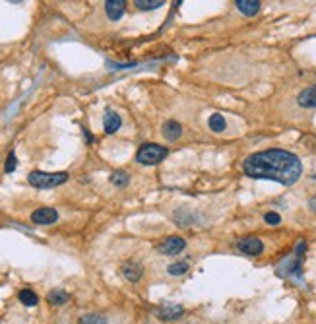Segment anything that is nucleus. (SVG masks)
<instances>
[{"mask_svg":"<svg viewBox=\"0 0 316 324\" xmlns=\"http://www.w3.org/2000/svg\"><path fill=\"white\" fill-rule=\"evenodd\" d=\"M237 8L240 10L242 16L254 18L260 12V6H262V0H235Z\"/></svg>","mask_w":316,"mask_h":324,"instance_id":"nucleus-10","label":"nucleus"},{"mask_svg":"<svg viewBox=\"0 0 316 324\" xmlns=\"http://www.w3.org/2000/svg\"><path fill=\"white\" fill-rule=\"evenodd\" d=\"M208 124H210V128L212 132H223L225 126H227V122H225V116L220 113H214L210 118H208Z\"/></svg>","mask_w":316,"mask_h":324,"instance_id":"nucleus-16","label":"nucleus"},{"mask_svg":"<svg viewBox=\"0 0 316 324\" xmlns=\"http://www.w3.org/2000/svg\"><path fill=\"white\" fill-rule=\"evenodd\" d=\"M58 220V212L54 208H39L32 214V222L37 226H50Z\"/></svg>","mask_w":316,"mask_h":324,"instance_id":"nucleus-6","label":"nucleus"},{"mask_svg":"<svg viewBox=\"0 0 316 324\" xmlns=\"http://www.w3.org/2000/svg\"><path fill=\"white\" fill-rule=\"evenodd\" d=\"M105 12L111 22H118L126 12V0H105Z\"/></svg>","mask_w":316,"mask_h":324,"instance_id":"nucleus-7","label":"nucleus"},{"mask_svg":"<svg viewBox=\"0 0 316 324\" xmlns=\"http://www.w3.org/2000/svg\"><path fill=\"white\" fill-rule=\"evenodd\" d=\"M136 8L142 12H150V10H158L165 4V0H134Z\"/></svg>","mask_w":316,"mask_h":324,"instance_id":"nucleus-15","label":"nucleus"},{"mask_svg":"<svg viewBox=\"0 0 316 324\" xmlns=\"http://www.w3.org/2000/svg\"><path fill=\"white\" fill-rule=\"evenodd\" d=\"M18 297H20V301H22L26 307H35V305L39 303V297H37L32 290H22Z\"/></svg>","mask_w":316,"mask_h":324,"instance_id":"nucleus-17","label":"nucleus"},{"mask_svg":"<svg viewBox=\"0 0 316 324\" xmlns=\"http://www.w3.org/2000/svg\"><path fill=\"white\" fill-rule=\"evenodd\" d=\"M111 182L114 186H128V182H130V175H128L126 171H114L111 175Z\"/></svg>","mask_w":316,"mask_h":324,"instance_id":"nucleus-18","label":"nucleus"},{"mask_svg":"<svg viewBox=\"0 0 316 324\" xmlns=\"http://www.w3.org/2000/svg\"><path fill=\"white\" fill-rule=\"evenodd\" d=\"M184 248H186V241L182 237H169V239H165L163 243L159 244V250L163 254H169V256L180 254Z\"/></svg>","mask_w":316,"mask_h":324,"instance_id":"nucleus-5","label":"nucleus"},{"mask_svg":"<svg viewBox=\"0 0 316 324\" xmlns=\"http://www.w3.org/2000/svg\"><path fill=\"white\" fill-rule=\"evenodd\" d=\"M161 130H163L165 140H169V142H176V140L182 136V126H180V122H176V120H167Z\"/></svg>","mask_w":316,"mask_h":324,"instance_id":"nucleus-13","label":"nucleus"},{"mask_svg":"<svg viewBox=\"0 0 316 324\" xmlns=\"http://www.w3.org/2000/svg\"><path fill=\"white\" fill-rule=\"evenodd\" d=\"M264 220H266V224H270V226H278V224L282 222L280 214H276V212H268V214L264 216Z\"/></svg>","mask_w":316,"mask_h":324,"instance_id":"nucleus-22","label":"nucleus"},{"mask_svg":"<svg viewBox=\"0 0 316 324\" xmlns=\"http://www.w3.org/2000/svg\"><path fill=\"white\" fill-rule=\"evenodd\" d=\"M165 158H167V148L159 144H142L136 154V162L142 165H158Z\"/></svg>","mask_w":316,"mask_h":324,"instance_id":"nucleus-3","label":"nucleus"},{"mask_svg":"<svg viewBox=\"0 0 316 324\" xmlns=\"http://www.w3.org/2000/svg\"><path fill=\"white\" fill-rule=\"evenodd\" d=\"M182 312H184V308L180 307V305H165V307H161L158 310V318L159 320H167V322H171V320L180 318Z\"/></svg>","mask_w":316,"mask_h":324,"instance_id":"nucleus-9","label":"nucleus"},{"mask_svg":"<svg viewBox=\"0 0 316 324\" xmlns=\"http://www.w3.org/2000/svg\"><path fill=\"white\" fill-rule=\"evenodd\" d=\"M188 270V264L186 262H174L169 266V276H182Z\"/></svg>","mask_w":316,"mask_h":324,"instance_id":"nucleus-20","label":"nucleus"},{"mask_svg":"<svg viewBox=\"0 0 316 324\" xmlns=\"http://www.w3.org/2000/svg\"><path fill=\"white\" fill-rule=\"evenodd\" d=\"M120 124H122V120H120L118 113L107 109V111H105V116H103V128H105V132H107V134H114L116 130L120 128Z\"/></svg>","mask_w":316,"mask_h":324,"instance_id":"nucleus-12","label":"nucleus"},{"mask_svg":"<svg viewBox=\"0 0 316 324\" xmlns=\"http://www.w3.org/2000/svg\"><path fill=\"white\" fill-rule=\"evenodd\" d=\"M30 184L35 188H54L68 180V173H47V171H32L30 173Z\"/></svg>","mask_w":316,"mask_h":324,"instance_id":"nucleus-2","label":"nucleus"},{"mask_svg":"<svg viewBox=\"0 0 316 324\" xmlns=\"http://www.w3.org/2000/svg\"><path fill=\"white\" fill-rule=\"evenodd\" d=\"M120 274L124 276L130 284H136V282H140V278L144 276V268L138 262H124L120 266Z\"/></svg>","mask_w":316,"mask_h":324,"instance_id":"nucleus-8","label":"nucleus"},{"mask_svg":"<svg viewBox=\"0 0 316 324\" xmlns=\"http://www.w3.org/2000/svg\"><path fill=\"white\" fill-rule=\"evenodd\" d=\"M242 171L252 178L276 180L284 186L295 184L302 175L300 160L285 150H266L248 156L242 162Z\"/></svg>","mask_w":316,"mask_h":324,"instance_id":"nucleus-1","label":"nucleus"},{"mask_svg":"<svg viewBox=\"0 0 316 324\" xmlns=\"http://www.w3.org/2000/svg\"><path fill=\"white\" fill-rule=\"evenodd\" d=\"M84 136H86V140H88V142H90V144H92V142H94V136H92V134H90V130H84Z\"/></svg>","mask_w":316,"mask_h":324,"instance_id":"nucleus-23","label":"nucleus"},{"mask_svg":"<svg viewBox=\"0 0 316 324\" xmlns=\"http://www.w3.org/2000/svg\"><path fill=\"white\" fill-rule=\"evenodd\" d=\"M10 2H20V0H10Z\"/></svg>","mask_w":316,"mask_h":324,"instance_id":"nucleus-25","label":"nucleus"},{"mask_svg":"<svg viewBox=\"0 0 316 324\" xmlns=\"http://www.w3.org/2000/svg\"><path fill=\"white\" fill-rule=\"evenodd\" d=\"M68 299H70L68 293L62 292V290H52V292L47 295V301L50 305H54V307H62V305H66Z\"/></svg>","mask_w":316,"mask_h":324,"instance_id":"nucleus-14","label":"nucleus"},{"mask_svg":"<svg viewBox=\"0 0 316 324\" xmlns=\"http://www.w3.org/2000/svg\"><path fill=\"white\" fill-rule=\"evenodd\" d=\"M237 248L242 254H248V256H258L262 250H264V243L258 239V237H244L237 243Z\"/></svg>","mask_w":316,"mask_h":324,"instance_id":"nucleus-4","label":"nucleus"},{"mask_svg":"<svg viewBox=\"0 0 316 324\" xmlns=\"http://www.w3.org/2000/svg\"><path fill=\"white\" fill-rule=\"evenodd\" d=\"M16 167H18V158H16V154H14V152H10V154H8V158H6V165H4V171H6V173H14V171H16Z\"/></svg>","mask_w":316,"mask_h":324,"instance_id":"nucleus-21","label":"nucleus"},{"mask_svg":"<svg viewBox=\"0 0 316 324\" xmlns=\"http://www.w3.org/2000/svg\"><path fill=\"white\" fill-rule=\"evenodd\" d=\"M297 103H299V107H302V109H312V107H316V84L300 92L299 96H297Z\"/></svg>","mask_w":316,"mask_h":324,"instance_id":"nucleus-11","label":"nucleus"},{"mask_svg":"<svg viewBox=\"0 0 316 324\" xmlns=\"http://www.w3.org/2000/svg\"><path fill=\"white\" fill-rule=\"evenodd\" d=\"M308 208H310L312 212H316V196H314V198H310V202H308Z\"/></svg>","mask_w":316,"mask_h":324,"instance_id":"nucleus-24","label":"nucleus"},{"mask_svg":"<svg viewBox=\"0 0 316 324\" xmlns=\"http://www.w3.org/2000/svg\"><path fill=\"white\" fill-rule=\"evenodd\" d=\"M78 324H107V318H105L103 314L92 312V314H84V316H80Z\"/></svg>","mask_w":316,"mask_h":324,"instance_id":"nucleus-19","label":"nucleus"}]
</instances>
